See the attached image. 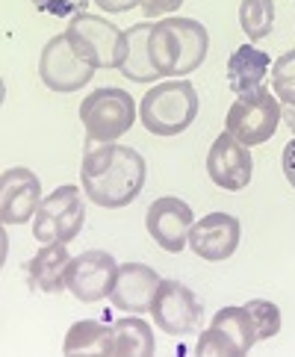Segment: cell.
<instances>
[{
    "label": "cell",
    "instance_id": "17",
    "mask_svg": "<svg viewBox=\"0 0 295 357\" xmlns=\"http://www.w3.org/2000/svg\"><path fill=\"white\" fill-rule=\"evenodd\" d=\"M68 263H71V254L66 242H47L42 245V251L36 254L27 266V278H30V287L33 289H42L47 296H59L66 292V275H68Z\"/></svg>",
    "mask_w": 295,
    "mask_h": 357
},
{
    "label": "cell",
    "instance_id": "22",
    "mask_svg": "<svg viewBox=\"0 0 295 357\" xmlns=\"http://www.w3.org/2000/svg\"><path fill=\"white\" fill-rule=\"evenodd\" d=\"M239 27L248 42L266 39L275 27V0H242L239 3Z\"/></svg>",
    "mask_w": 295,
    "mask_h": 357
},
{
    "label": "cell",
    "instance_id": "23",
    "mask_svg": "<svg viewBox=\"0 0 295 357\" xmlns=\"http://www.w3.org/2000/svg\"><path fill=\"white\" fill-rule=\"evenodd\" d=\"M272 92L280 104H295V50L272 62Z\"/></svg>",
    "mask_w": 295,
    "mask_h": 357
},
{
    "label": "cell",
    "instance_id": "25",
    "mask_svg": "<svg viewBox=\"0 0 295 357\" xmlns=\"http://www.w3.org/2000/svg\"><path fill=\"white\" fill-rule=\"evenodd\" d=\"M38 12H47V15H56V18H74L86 12L89 0H33Z\"/></svg>",
    "mask_w": 295,
    "mask_h": 357
},
{
    "label": "cell",
    "instance_id": "14",
    "mask_svg": "<svg viewBox=\"0 0 295 357\" xmlns=\"http://www.w3.org/2000/svg\"><path fill=\"white\" fill-rule=\"evenodd\" d=\"M242 227L239 219L230 213H210L201 222L192 225L189 231V248L195 257L207 263H222L227 257H234L239 248Z\"/></svg>",
    "mask_w": 295,
    "mask_h": 357
},
{
    "label": "cell",
    "instance_id": "8",
    "mask_svg": "<svg viewBox=\"0 0 295 357\" xmlns=\"http://www.w3.org/2000/svg\"><path fill=\"white\" fill-rule=\"evenodd\" d=\"M254 342H260L257 325H254L251 310L242 307H222L213 316L210 328L198 340V354H213V357H242L254 349Z\"/></svg>",
    "mask_w": 295,
    "mask_h": 357
},
{
    "label": "cell",
    "instance_id": "4",
    "mask_svg": "<svg viewBox=\"0 0 295 357\" xmlns=\"http://www.w3.org/2000/svg\"><path fill=\"white\" fill-rule=\"evenodd\" d=\"M80 121L89 145H107L121 139L136 124V100L119 86H104L89 92L80 104Z\"/></svg>",
    "mask_w": 295,
    "mask_h": 357
},
{
    "label": "cell",
    "instance_id": "26",
    "mask_svg": "<svg viewBox=\"0 0 295 357\" xmlns=\"http://www.w3.org/2000/svg\"><path fill=\"white\" fill-rule=\"evenodd\" d=\"M183 0H142V12L145 18H160V15H169V12L181 9Z\"/></svg>",
    "mask_w": 295,
    "mask_h": 357
},
{
    "label": "cell",
    "instance_id": "7",
    "mask_svg": "<svg viewBox=\"0 0 295 357\" xmlns=\"http://www.w3.org/2000/svg\"><path fill=\"white\" fill-rule=\"evenodd\" d=\"M86 225V207L80 186H56L47 198H42L33 219V236L47 245V242H74Z\"/></svg>",
    "mask_w": 295,
    "mask_h": 357
},
{
    "label": "cell",
    "instance_id": "2",
    "mask_svg": "<svg viewBox=\"0 0 295 357\" xmlns=\"http://www.w3.org/2000/svg\"><path fill=\"white\" fill-rule=\"evenodd\" d=\"M210 33L195 18H165L151 27V62L160 77H183L204 66Z\"/></svg>",
    "mask_w": 295,
    "mask_h": 357
},
{
    "label": "cell",
    "instance_id": "16",
    "mask_svg": "<svg viewBox=\"0 0 295 357\" xmlns=\"http://www.w3.org/2000/svg\"><path fill=\"white\" fill-rule=\"evenodd\" d=\"M160 275L145 263H121L119 275H115V284L109 292V301L115 310L124 313H151V301L157 296L160 287Z\"/></svg>",
    "mask_w": 295,
    "mask_h": 357
},
{
    "label": "cell",
    "instance_id": "20",
    "mask_svg": "<svg viewBox=\"0 0 295 357\" xmlns=\"http://www.w3.org/2000/svg\"><path fill=\"white\" fill-rule=\"evenodd\" d=\"M62 354L77 357V354H98V357H115V334L112 325L95 322V319H83L74 322L66 334V346Z\"/></svg>",
    "mask_w": 295,
    "mask_h": 357
},
{
    "label": "cell",
    "instance_id": "27",
    "mask_svg": "<svg viewBox=\"0 0 295 357\" xmlns=\"http://www.w3.org/2000/svg\"><path fill=\"white\" fill-rule=\"evenodd\" d=\"M280 165H284V177L289 181V186L295 189V139H289L284 148V157H280Z\"/></svg>",
    "mask_w": 295,
    "mask_h": 357
},
{
    "label": "cell",
    "instance_id": "9",
    "mask_svg": "<svg viewBox=\"0 0 295 357\" xmlns=\"http://www.w3.org/2000/svg\"><path fill=\"white\" fill-rule=\"evenodd\" d=\"M201 301L195 298V292L183 287L181 280H160L157 296L151 301V316L162 334L169 337H186L195 334L201 325Z\"/></svg>",
    "mask_w": 295,
    "mask_h": 357
},
{
    "label": "cell",
    "instance_id": "19",
    "mask_svg": "<svg viewBox=\"0 0 295 357\" xmlns=\"http://www.w3.org/2000/svg\"><path fill=\"white\" fill-rule=\"evenodd\" d=\"M151 21H139L127 30V47L119 71L133 83H153L160 77L151 62Z\"/></svg>",
    "mask_w": 295,
    "mask_h": 357
},
{
    "label": "cell",
    "instance_id": "6",
    "mask_svg": "<svg viewBox=\"0 0 295 357\" xmlns=\"http://www.w3.org/2000/svg\"><path fill=\"white\" fill-rule=\"evenodd\" d=\"M278 127H280V100L266 86L236 95L225 119V130L234 139H239L245 148L268 142Z\"/></svg>",
    "mask_w": 295,
    "mask_h": 357
},
{
    "label": "cell",
    "instance_id": "10",
    "mask_svg": "<svg viewBox=\"0 0 295 357\" xmlns=\"http://www.w3.org/2000/svg\"><path fill=\"white\" fill-rule=\"evenodd\" d=\"M95 71L86 59L77 56V50L71 47L68 36L59 33L54 36L45 47H42V59H38V77L50 89V92L59 95H71L80 92V89L95 77Z\"/></svg>",
    "mask_w": 295,
    "mask_h": 357
},
{
    "label": "cell",
    "instance_id": "28",
    "mask_svg": "<svg viewBox=\"0 0 295 357\" xmlns=\"http://www.w3.org/2000/svg\"><path fill=\"white\" fill-rule=\"evenodd\" d=\"M95 3L104 9V12H112V15H119V12H130L133 6H142V0H95Z\"/></svg>",
    "mask_w": 295,
    "mask_h": 357
},
{
    "label": "cell",
    "instance_id": "12",
    "mask_svg": "<svg viewBox=\"0 0 295 357\" xmlns=\"http://www.w3.org/2000/svg\"><path fill=\"white\" fill-rule=\"evenodd\" d=\"M192 225H195V213H192L186 201L174 195L157 198L145 213V227L151 239L169 254H181L189 245Z\"/></svg>",
    "mask_w": 295,
    "mask_h": 357
},
{
    "label": "cell",
    "instance_id": "18",
    "mask_svg": "<svg viewBox=\"0 0 295 357\" xmlns=\"http://www.w3.org/2000/svg\"><path fill=\"white\" fill-rule=\"evenodd\" d=\"M272 71V56L266 50L254 47V45H242L236 47L234 54L227 59V86L230 92L236 95H245V92H254L260 89L263 80L268 77Z\"/></svg>",
    "mask_w": 295,
    "mask_h": 357
},
{
    "label": "cell",
    "instance_id": "15",
    "mask_svg": "<svg viewBox=\"0 0 295 357\" xmlns=\"http://www.w3.org/2000/svg\"><path fill=\"white\" fill-rule=\"evenodd\" d=\"M42 204V181L36 172L15 165L0 174V219L3 225H27L36 219V210Z\"/></svg>",
    "mask_w": 295,
    "mask_h": 357
},
{
    "label": "cell",
    "instance_id": "5",
    "mask_svg": "<svg viewBox=\"0 0 295 357\" xmlns=\"http://www.w3.org/2000/svg\"><path fill=\"white\" fill-rule=\"evenodd\" d=\"M66 36L77 50V56L86 59L92 68H121L127 33L115 27L112 21L92 15V12H80L71 18Z\"/></svg>",
    "mask_w": 295,
    "mask_h": 357
},
{
    "label": "cell",
    "instance_id": "3",
    "mask_svg": "<svg viewBox=\"0 0 295 357\" xmlns=\"http://www.w3.org/2000/svg\"><path fill=\"white\" fill-rule=\"evenodd\" d=\"M201 100L195 86L189 80H165L157 83L139 104V121L145 124V130L153 136H177L189 130L198 119Z\"/></svg>",
    "mask_w": 295,
    "mask_h": 357
},
{
    "label": "cell",
    "instance_id": "29",
    "mask_svg": "<svg viewBox=\"0 0 295 357\" xmlns=\"http://www.w3.org/2000/svg\"><path fill=\"white\" fill-rule=\"evenodd\" d=\"M280 121L295 133V104H280Z\"/></svg>",
    "mask_w": 295,
    "mask_h": 357
},
{
    "label": "cell",
    "instance_id": "13",
    "mask_svg": "<svg viewBox=\"0 0 295 357\" xmlns=\"http://www.w3.org/2000/svg\"><path fill=\"white\" fill-rule=\"evenodd\" d=\"M207 174L225 192H239V189H245L251 183V174H254L251 151L227 130L219 133L207 154Z\"/></svg>",
    "mask_w": 295,
    "mask_h": 357
},
{
    "label": "cell",
    "instance_id": "24",
    "mask_svg": "<svg viewBox=\"0 0 295 357\" xmlns=\"http://www.w3.org/2000/svg\"><path fill=\"white\" fill-rule=\"evenodd\" d=\"M245 307L254 316V325H257V337L260 340H272L278 331H280V307L275 301H266V298H254L248 301Z\"/></svg>",
    "mask_w": 295,
    "mask_h": 357
},
{
    "label": "cell",
    "instance_id": "1",
    "mask_svg": "<svg viewBox=\"0 0 295 357\" xmlns=\"http://www.w3.org/2000/svg\"><path fill=\"white\" fill-rule=\"evenodd\" d=\"M148 165L136 148L127 145H98L89 148L80 162V181L86 198L107 210H121L133 204L145 189Z\"/></svg>",
    "mask_w": 295,
    "mask_h": 357
},
{
    "label": "cell",
    "instance_id": "21",
    "mask_svg": "<svg viewBox=\"0 0 295 357\" xmlns=\"http://www.w3.org/2000/svg\"><path fill=\"white\" fill-rule=\"evenodd\" d=\"M115 334V357H151L157 351V342H153V328L133 316H124L112 325Z\"/></svg>",
    "mask_w": 295,
    "mask_h": 357
},
{
    "label": "cell",
    "instance_id": "11",
    "mask_svg": "<svg viewBox=\"0 0 295 357\" xmlns=\"http://www.w3.org/2000/svg\"><path fill=\"white\" fill-rule=\"evenodd\" d=\"M115 275H119V263H115L112 254L83 251V254H77V257H71L66 284H68V292L77 301L95 304V301L109 298Z\"/></svg>",
    "mask_w": 295,
    "mask_h": 357
}]
</instances>
